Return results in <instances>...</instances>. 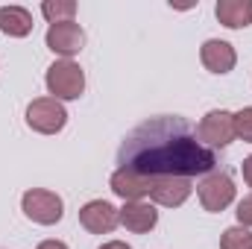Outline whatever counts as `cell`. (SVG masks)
<instances>
[{
  "mask_svg": "<svg viewBox=\"0 0 252 249\" xmlns=\"http://www.w3.org/2000/svg\"><path fill=\"white\" fill-rule=\"evenodd\" d=\"M32 12L24 6H0V32L6 38H27L32 32Z\"/></svg>",
  "mask_w": 252,
  "mask_h": 249,
  "instance_id": "14",
  "label": "cell"
},
{
  "mask_svg": "<svg viewBox=\"0 0 252 249\" xmlns=\"http://www.w3.org/2000/svg\"><path fill=\"white\" fill-rule=\"evenodd\" d=\"M44 85H47V94L59 103L79 100L85 94V70L73 59H56L44 73Z\"/></svg>",
  "mask_w": 252,
  "mask_h": 249,
  "instance_id": "2",
  "label": "cell"
},
{
  "mask_svg": "<svg viewBox=\"0 0 252 249\" xmlns=\"http://www.w3.org/2000/svg\"><path fill=\"white\" fill-rule=\"evenodd\" d=\"M235 135L244 144H252V106H244L241 112H235Z\"/></svg>",
  "mask_w": 252,
  "mask_h": 249,
  "instance_id": "17",
  "label": "cell"
},
{
  "mask_svg": "<svg viewBox=\"0 0 252 249\" xmlns=\"http://www.w3.org/2000/svg\"><path fill=\"white\" fill-rule=\"evenodd\" d=\"M199 62L202 67L208 70V73H232L235 70V64H238V53H235V47L229 44V41H223V38H208V41H202V47H199Z\"/></svg>",
  "mask_w": 252,
  "mask_h": 249,
  "instance_id": "11",
  "label": "cell"
},
{
  "mask_svg": "<svg viewBox=\"0 0 252 249\" xmlns=\"http://www.w3.org/2000/svg\"><path fill=\"white\" fill-rule=\"evenodd\" d=\"M118 167H132L150 179L208 176L217 170V153L208 150L196 126L179 115H161L138 124L118 150Z\"/></svg>",
  "mask_w": 252,
  "mask_h": 249,
  "instance_id": "1",
  "label": "cell"
},
{
  "mask_svg": "<svg viewBox=\"0 0 252 249\" xmlns=\"http://www.w3.org/2000/svg\"><path fill=\"white\" fill-rule=\"evenodd\" d=\"M109 187L115 196H121L124 202H135V199H147L150 190H153V179L132 170V167H118L112 176H109Z\"/></svg>",
  "mask_w": 252,
  "mask_h": 249,
  "instance_id": "10",
  "label": "cell"
},
{
  "mask_svg": "<svg viewBox=\"0 0 252 249\" xmlns=\"http://www.w3.org/2000/svg\"><path fill=\"white\" fill-rule=\"evenodd\" d=\"M21 211L27 220L38 223V226H56L64 217V202L56 190L47 187H30L21 196Z\"/></svg>",
  "mask_w": 252,
  "mask_h": 249,
  "instance_id": "3",
  "label": "cell"
},
{
  "mask_svg": "<svg viewBox=\"0 0 252 249\" xmlns=\"http://www.w3.org/2000/svg\"><path fill=\"white\" fill-rule=\"evenodd\" d=\"M196 135L208 150H223L229 147L238 135H235V112L226 109H211L202 115V121L196 124Z\"/></svg>",
  "mask_w": 252,
  "mask_h": 249,
  "instance_id": "5",
  "label": "cell"
},
{
  "mask_svg": "<svg viewBox=\"0 0 252 249\" xmlns=\"http://www.w3.org/2000/svg\"><path fill=\"white\" fill-rule=\"evenodd\" d=\"M121 226L132 235H147L158 226V211L153 202L147 199H135V202H124L121 208Z\"/></svg>",
  "mask_w": 252,
  "mask_h": 249,
  "instance_id": "12",
  "label": "cell"
},
{
  "mask_svg": "<svg viewBox=\"0 0 252 249\" xmlns=\"http://www.w3.org/2000/svg\"><path fill=\"white\" fill-rule=\"evenodd\" d=\"M190 193H193V182L185 176H158V179H153L150 199L161 208H179L188 202Z\"/></svg>",
  "mask_w": 252,
  "mask_h": 249,
  "instance_id": "9",
  "label": "cell"
},
{
  "mask_svg": "<svg viewBox=\"0 0 252 249\" xmlns=\"http://www.w3.org/2000/svg\"><path fill=\"white\" fill-rule=\"evenodd\" d=\"M27 126L38 135H56L67 126V109L53 97H38L27 106Z\"/></svg>",
  "mask_w": 252,
  "mask_h": 249,
  "instance_id": "6",
  "label": "cell"
},
{
  "mask_svg": "<svg viewBox=\"0 0 252 249\" xmlns=\"http://www.w3.org/2000/svg\"><path fill=\"white\" fill-rule=\"evenodd\" d=\"M220 249H252V229H247V226H229L220 235Z\"/></svg>",
  "mask_w": 252,
  "mask_h": 249,
  "instance_id": "16",
  "label": "cell"
},
{
  "mask_svg": "<svg viewBox=\"0 0 252 249\" xmlns=\"http://www.w3.org/2000/svg\"><path fill=\"white\" fill-rule=\"evenodd\" d=\"M196 196H199V205L208 214H220L235 202L238 187H235V179L226 170H214V173L202 176V182L196 185Z\"/></svg>",
  "mask_w": 252,
  "mask_h": 249,
  "instance_id": "4",
  "label": "cell"
},
{
  "mask_svg": "<svg viewBox=\"0 0 252 249\" xmlns=\"http://www.w3.org/2000/svg\"><path fill=\"white\" fill-rule=\"evenodd\" d=\"M241 176H244L247 187H252V156H247V158H244V164H241Z\"/></svg>",
  "mask_w": 252,
  "mask_h": 249,
  "instance_id": "19",
  "label": "cell"
},
{
  "mask_svg": "<svg viewBox=\"0 0 252 249\" xmlns=\"http://www.w3.org/2000/svg\"><path fill=\"white\" fill-rule=\"evenodd\" d=\"M35 249H67V244L64 241H41Z\"/></svg>",
  "mask_w": 252,
  "mask_h": 249,
  "instance_id": "20",
  "label": "cell"
},
{
  "mask_svg": "<svg viewBox=\"0 0 252 249\" xmlns=\"http://www.w3.org/2000/svg\"><path fill=\"white\" fill-rule=\"evenodd\" d=\"M214 15L226 30H247L252 24V0H217Z\"/></svg>",
  "mask_w": 252,
  "mask_h": 249,
  "instance_id": "13",
  "label": "cell"
},
{
  "mask_svg": "<svg viewBox=\"0 0 252 249\" xmlns=\"http://www.w3.org/2000/svg\"><path fill=\"white\" fill-rule=\"evenodd\" d=\"M41 15L47 18V24L73 21V15H76V3H73V0H44V3H41Z\"/></svg>",
  "mask_w": 252,
  "mask_h": 249,
  "instance_id": "15",
  "label": "cell"
},
{
  "mask_svg": "<svg viewBox=\"0 0 252 249\" xmlns=\"http://www.w3.org/2000/svg\"><path fill=\"white\" fill-rule=\"evenodd\" d=\"M235 217H238V226H247V229H252V193H247V196L238 202Z\"/></svg>",
  "mask_w": 252,
  "mask_h": 249,
  "instance_id": "18",
  "label": "cell"
},
{
  "mask_svg": "<svg viewBox=\"0 0 252 249\" xmlns=\"http://www.w3.org/2000/svg\"><path fill=\"white\" fill-rule=\"evenodd\" d=\"M79 223L91 235H112L121 226V208H115L109 199H88L79 208Z\"/></svg>",
  "mask_w": 252,
  "mask_h": 249,
  "instance_id": "8",
  "label": "cell"
},
{
  "mask_svg": "<svg viewBox=\"0 0 252 249\" xmlns=\"http://www.w3.org/2000/svg\"><path fill=\"white\" fill-rule=\"evenodd\" d=\"M44 44H47V50H53L56 56L73 59V56H79L82 47H85V30H82L76 21L50 24V27H47V35H44Z\"/></svg>",
  "mask_w": 252,
  "mask_h": 249,
  "instance_id": "7",
  "label": "cell"
},
{
  "mask_svg": "<svg viewBox=\"0 0 252 249\" xmlns=\"http://www.w3.org/2000/svg\"><path fill=\"white\" fill-rule=\"evenodd\" d=\"M100 249H132V247H129V244H124V241H106Z\"/></svg>",
  "mask_w": 252,
  "mask_h": 249,
  "instance_id": "21",
  "label": "cell"
}]
</instances>
